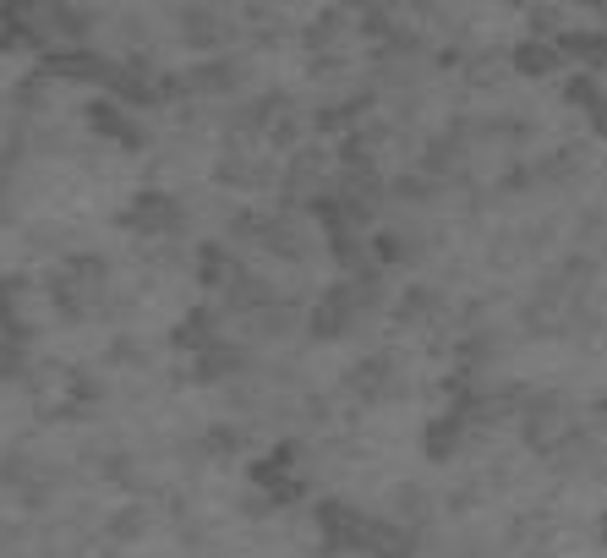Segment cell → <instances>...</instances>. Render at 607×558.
I'll return each mask as SVG.
<instances>
[{"mask_svg": "<svg viewBox=\"0 0 607 558\" xmlns=\"http://www.w3.org/2000/svg\"><path fill=\"white\" fill-rule=\"evenodd\" d=\"M219 176H225L230 186H263L268 165H258V159H247V154H230L225 165H219Z\"/></svg>", "mask_w": 607, "mask_h": 558, "instance_id": "obj_5", "label": "cell"}, {"mask_svg": "<svg viewBox=\"0 0 607 558\" xmlns=\"http://www.w3.org/2000/svg\"><path fill=\"white\" fill-rule=\"evenodd\" d=\"M602 416H607V400H602Z\"/></svg>", "mask_w": 607, "mask_h": 558, "instance_id": "obj_12", "label": "cell"}, {"mask_svg": "<svg viewBox=\"0 0 607 558\" xmlns=\"http://www.w3.org/2000/svg\"><path fill=\"white\" fill-rule=\"evenodd\" d=\"M192 39H197V44H214V39H219V17L197 11V17H192Z\"/></svg>", "mask_w": 607, "mask_h": 558, "instance_id": "obj_9", "label": "cell"}, {"mask_svg": "<svg viewBox=\"0 0 607 558\" xmlns=\"http://www.w3.org/2000/svg\"><path fill=\"white\" fill-rule=\"evenodd\" d=\"M433 307H438L433 290H411V296L400 301V318H405V323H427V318H433Z\"/></svg>", "mask_w": 607, "mask_h": 558, "instance_id": "obj_6", "label": "cell"}, {"mask_svg": "<svg viewBox=\"0 0 607 558\" xmlns=\"http://www.w3.org/2000/svg\"><path fill=\"white\" fill-rule=\"evenodd\" d=\"M394 509H400V515H427V509H433V504H427V493H416V487H405V493L400 498H394Z\"/></svg>", "mask_w": 607, "mask_h": 558, "instance_id": "obj_8", "label": "cell"}, {"mask_svg": "<svg viewBox=\"0 0 607 558\" xmlns=\"http://www.w3.org/2000/svg\"><path fill=\"white\" fill-rule=\"evenodd\" d=\"M586 110H591V126H597V137H607V93H597Z\"/></svg>", "mask_w": 607, "mask_h": 558, "instance_id": "obj_10", "label": "cell"}, {"mask_svg": "<svg viewBox=\"0 0 607 558\" xmlns=\"http://www.w3.org/2000/svg\"><path fill=\"white\" fill-rule=\"evenodd\" d=\"M356 318H361L356 290L334 285V290H323L318 307H312V334H318V340H345V334L356 329Z\"/></svg>", "mask_w": 607, "mask_h": 558, "instance_id": "obj_1", "label": "cell"}, {"mask_svg": "<svg viewBox=\"0 0 607 558\" xmlns=\"http://www.w3.org/2000/svg\"><path fill=\"white\" fill-rule=\"evenodd\" d=\"M197 83H203V88H236L241 83V66H208Z\"/></svg>", "mask_w": 607, "mask_h": 558, "instance_id": "obj_7", "label": "cell"}, {"mask_svg": "<svg viewBox=\"0 0 607 558\" xmlns=\"http://www.w3.org/2000/svg\"><path fill=\"white\" fill-rule=\"evenodd\" d=\"M558 50L575 55L580 72H591V66H607V33H564V39H558Z\"/></svg>", "mask_w": 607, "mask_h": 558, "instance_id": "obj_3", "label": "cell"}, {"mask_svg": "<svg viewBox=\"0 0 607 558\" xmlns=\"http://www.w3.org/2000/svg\"><path fill=\"white\" fill-rule=\"evenodd\" d=\"M460 416H438L433 427H427V460H449V455H460Z\"/></svg>", "mask_w": 607, "mask_h": 558, "instance_id": "obj_4", "label": "cell"}, {"mask_svg": "<svg viewBox=\"0 0 607 558\" xmlns=\"http://www.w3.org/2000/svg\"><path fill=\"white\" fill-rule=\"evenodd\" d=\"M580 6H591L597 17H607V0H580Z\"/></svg>", "mask_w": 607, "mask_h": 558, "instance_id": "obj_11", "label": "cell"}, {"mask_svg": "<svg viewBox=\"0 0 607 558\" xmlns=\"http://www.w3.org/2000/svg\"><path fill=\"white\" fill-rule=\"evenodd\" d=\"M558 66H564V50H553V44L525 39L515 50V72H525V77H547V72H558Z\"/></svg>", "mask_w": 607, "mask_h": 558, "instance_id": "obj_2", "label": "cell"}]
</instances>
